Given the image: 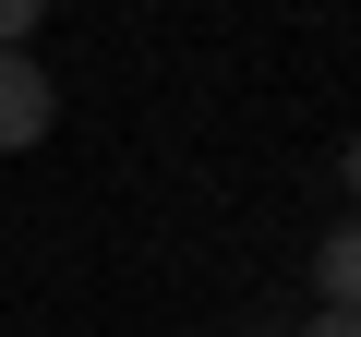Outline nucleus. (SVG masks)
Returning <instances> with one entry per match:
<instances>
[{
	"instance_id": "1",
	"label": "nucleus",
	"mask_w": 361,
	"mask_h": 337,
	"mask_svg": "<svg viewBox=\"0 0 361 337\" xmlns=\"http://www.w3.org/2000/svg\"><path fill=\"white\" fill-rule=\"evenodd\" d=\"M49 121H61V85H49V61H37V49H0V157L49 145Z\"/></svg>"
},
{
	"instance_id": "2",
	"label": "nucleus",
	"mask_w": 361,
	"mask_h": 337,
	"mask_svg": "<svg viewBox=\"0 0 361 337\" xmlns=\"http://www.w3.org/2000/svg\"><path fill=\"white\" fill-rule=\"evenodd\" d=\"M313 313H361V217H337L313 241Z\"/></svg>"
},
{
	"instance_id": "3",
	"label": "nucleus",
	"mask_w": 361,
	"mask_h": 337,
	"mask_svg": "<svg viewBox=\"0 0 361 337\" xmlns=\"http://www.w3.org/2000/svg\"><path fill=\"white\" fill-rule=\"evenodd\" d=\"M37 25H49V0H0V49H25Z\"/></svg>"
},
{
	"instance_id": "4",
	"label": "nucleus",
	"mask_w": 361,
	"mask_h": 337,
	"mask_svg": "<svg viewBox=\"0 0 361 337\" xmlns=\"http://www.w3.org/2000/svg\"><path fill=\"white\" fill-rule=\"evenodd\" d=\"M301 337H361V313H313V325H301Z\"/></svg>"
},
{
	"instance_id": "5",
	"label": "nucleus",
	"mask_w": 361,
	"mask_h": 337,
	"mask_svg": "<svg viewBox=\"0 0 361 337\" xmlns=\"http://www.w3.org/2000/svg\"><path fill=\"white\" fill-rule=\"evenodd\" d=\"M337 181H349V193H361V133H349V157H337Z\"/></svg>"
}]
</instances>
